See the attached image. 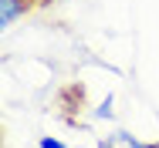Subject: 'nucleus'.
Masks as SVG:
<instances>
[{
  "label": "nucleus",
  "instance_id": "nucleus-3",
  "mask_svg": "<svg viewBox=\"0 0 159 148\" xmlns=\"http://www.w3.org/2000/svg\"><path fill=\"white\" fill-rule=\"evenodd\" d=\"M146 148H159V142H156V145H146Z\"/></svg>",
  "mask_w": 159,
  "mask_h": 148
},
{
  "label": "nucleus",
  "instance_id": "nucleus-2",
  "mask_svg": "<svg viewBox=\"0 0 159 148\" xmlns=\"http://www.w3.org/2000/svg\"><path fill=\"white\" fill-rule=\"evenodd\" d=\"M41 148H64L61 142H51V138H44V142H41Z\"/></svg>",
  "mask_w": 159,
  "mask_h": 148
},
{
  "label": "nucleus",
  "instance_id": "nucleus-1",
  "mask_svg": "<svg viewBox=\"0 0 159 148\" xmlns=\"http://www.w3.org/2000/svg\"><path fill=\"white\" fill-rule=\"evenodd\" d=\"M37 3H44V0H0V27H10L17 17H24Z\"/></svg>",
  "mask_w": 159,
  "mask_h": 148
}]
</instances>
